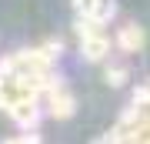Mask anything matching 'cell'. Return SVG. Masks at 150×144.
Segmentation results:
<instances>
[{"instance_id":"cell-1","label":"cell","mask_w":150,"mask_h":144,"mask_svg":"<svg viewBox=\"0 0 150 144\" xmlns=\"http://www.w3.org/2000/svg\"><path fill=\"white\" fill-rule=\"evenodd\" d=\"M117 44H120L123 50H137L140 44H144V34H140L137 27H123V30H120V37H117Z\"/></svg>"}]
</instances>
